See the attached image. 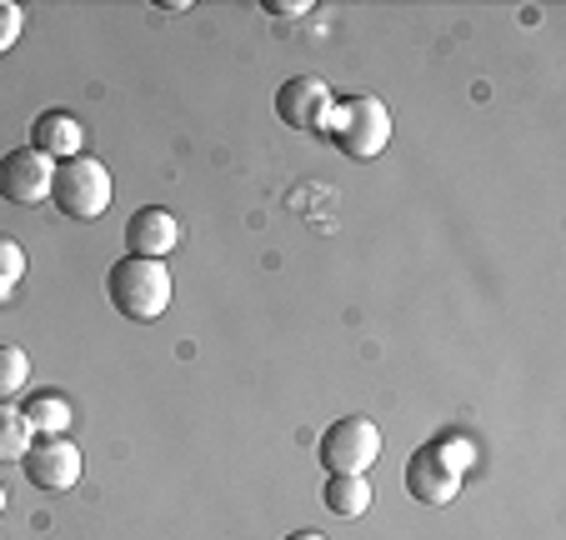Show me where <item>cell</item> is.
Masks as SVG:
<instances>
[{"instance_id":"obj_1","label":"cell","mask_w":566,"mask_h":540,"mask_svg":"<svg viewBox=\"0 0 566 540\" xmlns=\"http://www.w3.org/2000/svg\"><path fill=\"white\" fill-rule=\"evenodd\" d=\"M171 271L166 261H146V255H120L106 276V296L111 306L126 320H160L171 306Z\"/></svg>"},{"instance_id":"obj_2","label":"cell","mask_w":566,"mask_h":540,"mask_svg":"<svg viewBox=\"0 0 566 540\" xmlns=\"http://www.w3.org/2000/svg\"><path fill=\"white\" fill-rule=\"evenodd\" d=\"M111 170L101 166L96 156H71V160H55V176H51V201L65 221H101L111 211Z\"/></svg>"},{"instance_id":"obj_3","label":"cell","mask_w":566,"mask_h":540,"mask_svg":"<svg viewBox=\"0 0 566 540\" xmlns=\"http://www.w3.org/2000/svg\"><path fill=\"white\" fill-rule=\"evenodd\" d=\"M326 140L342 150L346 160H376L391 140V110H386L381 96H336L332 126H326Z\"/></svg>"},{"instance_id":"obj_4","label":"cell","mask_w":566,"mask_h":540,"mask_svg":"<svg viewBox=\"0 0 566 540\" xmlns=\"http://www.w3.org/2000/svg\"><path fill=\"white\" fill-rule=\"evenodd\" d=\"M376 456H381V425L366 421V415H342L321 435V466L332 476H366Z\"/></svg>"},{"instance_id":"obj_5","label":"cell","mask_w":566,"mask_h":540,"mask_svg":"<svg viewBox=\"0 0 566 540\" xmlns=\"http://www.w3.org/2000/svg\"><path fill=\"white\" fill-rule=\"evenodd\" d=\"M336 110V91L321 75H291L276 91V116L286 120L291 130H306V136H326Z\"/></svg>"},{"instance_id":"obj_6","label":"cell","mask_w":566,"mask_h":540,"mask_svg":"<svg viewBox=\"0 0 566 540\" xmlns=\"http://www.w3.org/2000/svg\"><path fill=\"white\" fill-rule=\"evenodd\" d=\"M81 451H75L65 435H35L31 441V451H25V460H21V470H25V480H31L35 490H75V480H81Z\"/></svg>"},{"instance_id":"obj_7","label":"cell","mask_w":566,"mask_h":540,"mask_svg":"<svg viewBox=\"0 0 566 540\" xmlns=\"http://www.w3.org/2000/svg\"><path fill=\"white\" fill-rule=\"evenodd\" d=\"M51 176H55V160L21 146L0 160V195L15 205H41V201H51Z\"/></svg>"},{"instance_id":"obj_8","label":"cell","mask_w":566,"mask_h":540,"mask_svg":"<svg viewBox=\"0 0 566 540\" xmlns=\"http://www.w3.org/2000/svg\"><path fill=\"white\" fill-rule=\"evenodd\" d=\"M407 496L421 500V506H451V500L461 496V476L431 451V445H421V451H411V460H407Z\"/></svg>"},{"instance_id":"obj_9","label":"cell","mask_w":566,"mask_h":540,"mask_svg":"<svg viewBox=\"0 0 566 540\" xmlns=\"http://www.w3.org/2000/svg\"><path fill=\"white\" fill-rule=\"evenodd\" d=\"M126 245L130 255H146V261H166V255L181 245V221H176L166 205H140L126 225Z\"/></svg>"},{"instance_id":"obj_10","label":"cell","mask_w":566,"mask_h":540,"mask_svg":"<svg viewBox=\"0 0 566 540\" xmlns=\"http://www.w3.org/2000/svg\"><path fill=\"white\" fill-rule=\"evenodd\" d=\"M31 150H41L45 160H71L86 156V126L71 110H41L31 120Z\"/></svg>"},{"instance_id":"obj_11","label":"cell","mask_w":566,"mask_h":540,"mask_svg":"<svg viewBox=\"0 0 566 540\" xmlns=\"http://www.w3.org/2000/svg\"><path fill=\"white\" fill-rule=\"evenodd\" d=\"M21 415H25V425H31V435H65V431H71V421H75L71 401H65L61 391H41V395H31Z\"/></svg>"},{"instance_id":"obj_12","label":"cell","mask_w":566,"mask_h":540,"mask_svg":"<svg viewBox=\"0 0 566 540\" xmlns=\"http://www.w3.org/2000/svg\"><path fill=\"white\" fill-rule=\"evenodd\" d=\"M321 500H326L332 516L356 520V516H366V506H371V486H366V476H326Z\"/></svg>"},{"instance_id":"obj_13","label":"cell","mask_w":566,"mask_h":540,"mask_svg":"<svg viewBox=\"0 0 566 540\" xmlns=\"http://www.w3.org/2000/svg\"><path fill=\"white\" fill-rule=\"evenodd\" d=\"M31 441L35 435H31V425H25V415L0 401V466H6V460H25Z\"/></svg>"},{"instance_id":"obj_14","label":"cell","mask_w":566,"mask_h":540,"mask_svg":"<svg viewBox=\"0 0 566 540\" xmlns=\"http://www.w3.org/2000/svg\"><path fill=\"white\" fill-rule=\"evenodd\" d=\"M25 381H31V356L21 346H11V340H0V401L25 391Z\"/></svg>"},{"instance_id":"obj_15","label":"cell","mask_w":566,"mask_h":540,"mask_svg":"<svg viewBox=\"0 0 566 540\" xmlns=\"http://www.w3.org/2000/svg\"><path fill=\"white\" fill-rule=\"evenodd\" d=\"M21 280H25V251H21V241L0 235V300H11Z\"/></svg>"},{"instance_id":"obj_16","label":"cell","mask_w":566,"mask_h":540,"mask_svg":"<svg viewBox=\"0 0 566 540\" xmlns=\"http://www.w3.org/2000/svg\"><path fill=\"white\" fill-rule=\"evenodd\" d=\"M431 451H437L441 460H447L451 470H457V476H467L471 466H476V445L467 441V435H457V431H447V435H437V441H431Z\"/></svg>"},{"instance_id":"obj_17","label":"cell","mask_w":566,"mask_h":540,"mask_svg":"<svg viewBox=\"0 0 566 540\" xmlns=\"http://www.w3.org/2000/svg\"><path fill=\"white\" fill-rule=\"evenodd\" d=\"M21 31H25V11L15 0H0V55L21 41Z\"/></svg>"},{"instance_id":"obj_18","label":"cell","mask_w":566,"mask_h":540,"mask_svg":"<svg viewBox=\"0 0 566 540\" xmlns=\"http://www.w3.org/2000/svg\"><path fill=\"white\" fill-rule=\"evenodd\" d=\"M311 0H266V15H311Z\"/></svg>"},{"instance_id":"obj_19","label":"cell","mask_w":566,"mask_h":540,"mask_svg":"<svg viewBox=\"0 0 566 540\" xmlns=\"http://www.w3.org/2000/svg\"><path fill=\"white\" fill-rule=\"evenodd\" d=\"M286 540H326V536H321V530H291Z\"/></svg>"},{"instance_id":"obj_20","label":"cell","mask_w":566,"mask_h":540,"mask_svg":"<svg viewBox=\"0 0 566 540\" xmlns=\"http://www.w3.org/2000/svg\"><path fill=\"white\" fill-rule=\"evenodd\" d=\"M0 516H6V486H0Z\"/></svg>"}]
</instances>
